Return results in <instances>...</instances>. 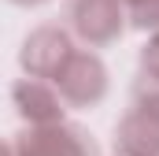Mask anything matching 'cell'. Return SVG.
I'll use <instances>...</instances> for the list:
<instances>
[{
  "mask_svg": "<svg viewBox=\"0 0 159 156\" xmlns=\"http://www.w3.org/2000/svg\"><path fill=\"white\" fill-rule=\"evenodd\" d=\"M7 156H96V145L81 126L48 123V126H34L30 134H19L7 145Z\"/></svg>",
  "mask_w": 159,
  "mask_h": 156,
  "instance_id": "obj_1",
  "label": "cell"
},
{
  "mask_svg": "<svg viewBox=\"0 0 159 156\" xmlns=\"http://www.w3.org/2000/svg\"><path fill=\"white\" fill-rule=\"evenodd\" d=\"M52 82L63 93V100L74 108H89V104L104 100V93H107V71H104L100 56H93V52H74Z\"/></svg>",
  "mask_w": 159,
  "mask_h": 156,
  "instance_id": "obj_2",
  "label": "cell"
},
{
  "mask_svg": "<svg viewBox=\"0 0 159 156\" xmlns=\"http://www.w3.org/2000/svg\"><path fill=\"white\" fill-rule=\"evenodd\" d=\"M74 52H78V48H74V41H70L67 30H59V26H41V30H34V34L26 37L19 60H22V71H26V75L52 82Z\"/></svg>",
  "mask_w": 159,
  "mask_h": 156,
  "instance_id": "obj_3",
  "label": "cell"
},
{
  "mask_svg": "<svg viewBox=\"0 0 159 156\" xmlns=\"http://www.w3.org/2000/svg\"><path fill=\"white\" fill-rule=\"evenodd\" d=\"M15 108H19V115L26 119L30 126H48V123H63V93L56 89V82H48V78H19L15 82Z\"/></svg>",
  "mask_w": 159,
  "mask_h": 156,
  "instance_id": "obj_4",
  "label": "cell"
},
{
  "mask_svg": "<svg viewBox=\"0 0 159 156\" xmlns=\"http://www.w3.org/2000/svg\"><path fill=\"white\" fill-rule=\"evenodd\" d=\"M122 4L126 0H78L74 4V30L89 45H107L122 34Z\"/></svg>",
  "mask_w": 159,
  "mask_h": 156,
  "instance_id": "obj_5",
  "label": "cell"
},
{
  "mask_svg": "<svg viewBox=\"0 0 159 156\" xmlns=\"http://www.w3.org/2000/svg\"><path fill=\"white\" fill-rule=\"evenodd\" d=\"M129 11H133V22H137L141 30H148V26L159 30V0H137Z\"/></svg>",
  "mask_w": 159,
  "mask_h": 156,
  "instance_id": "obj_6",
  "label": "cell"
},
{
  "mask_svg": "<svg viewBox=\"0 0 159 156\" xmlns=\"http://www.w3.org/2000/svg\"><path fill=\"white\" fill-rule=\"evenodd\" d=\"M15 4H41V0H15Z\"/></svg>",
  "mask_w": 159,
  "mask_h": 156,
  "instance_id": "obj_7",
  "label": "cell"
}]
</instances>
